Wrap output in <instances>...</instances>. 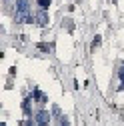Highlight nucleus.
<instances>
[{
	"mask_svg": "<svg viewBox=\"0 0 124 126\" xmlns=\"http://www.w3.org/2000/svg\"><path fill=\"white\" fill-rule=\"evenodd\" d=\"M38 48H40V50H44V52H48V46H46V44H38Z\"/></svg>",
	"mask_w": 124,
	"mask_h": 126,
	"instance_id": "9",
	"label": "nucleus"
},
{
	"mask_svg": "<svg viewBox=\"0 0 124 126\" xmlns=\"http://www.w3.org/2000/svg\"><path fill=\"white\" fill-rule=\"evenodd\" d=\"M38 4H40V8H42V10H46V8L50 6V0H38Z\"/></svg>",
	"mask_w": 124,
	"mask_h": 126,
	"instance_id": "5",
	"label": "nucleus"
},
{
	"mask_svg": "<svg viewBox=\"0 0 124 126\" xmlns=\"http://www.w3.org/2000/svg\"><path fill=\"white\" fill-rule=\"evenodd\" d=\"M48 122H50V114L46 112V110L36 112V124H38V126H48Z\"/></svg>",
	"mask_w": 124,
	"mask_h": 126,
	"instance_id": "2",
	"label": "nucleus"
},
{
	"mask_svg": "<svg viewBox=\"0 0 124 126\" xmlns=\"http://www.w3.org/2000/svg\"><path fill=\"white\" fill-rule=\"evenodd\" d=\"M16 20L18 22H32V8L28 0H16Z\"/></svg>",
	"mask_w": 124,
	"mask_h": 126,
	"instance_id": "1",
	"label": "nucleus"
},
{
	"mask_svg": "<svg viewBox=\"0 0 124 126\" xmlns=\"http://www.w3.org/2000/svg\"><path fill=\"white\" fill-rule=\"evenodd\" d=\"M112 2H116V0H112Z\"/></svg>",
	"mask_w": 124,
	"mask_h": 126,
	"instance_id": "10",
	"label": "nucleus"
},
{
	"mask_svg": "<svg viewBox=\"0 0 124 126\" xmlns=\"http://www.w3.org/2000/svg\"><path fill=\"white\" fill-rule=\"evenodd\" d=\"M46 20H48V18H46V14L40 12V14H38V22H40V24H46Z\"/></svg>",
	"mask_w": 124,
	"mask_h": 126,
	"instance_id": "7",
	"label": "nucleus"
},
{
	"mask_svg": "<svg viewBox=\"0 0 124 126\" xmlns=\"http://www.w3.org/2000/svg\"><path fill=\"white\" fill-rule=\"evenodd\" d=\"M100 42H102V38H100V36H94V40H92V50H94Z\"/></svg>",
	"mask_w": 124,
	"mask_h": 126,
	"instance_id": "6",
	"label": "nucleus"
},
{
	"mask_svg": "<svg viewBox=\"0 0 124 126\" xmlns=\"http://www.w3.org/2000/svg\"><path fill=\"white\" fill-rule=\"evenodd\" d=\"M22 108H24V112H26V114L30 112V100H28V98L24 100V104H22Z\"/></svg>",
	"mask_w": 124,
	"mask_h": 126,
	"instance_id": "8",
	"label": "nucleus"
},
{
	"mask_svg": "<svg viewBox=\"0 0 124 126\" xmlns=\"http://www.w3.org/2000/svg\"><path fill=\"white\" fill-rule=\"evenodd\" d=\"M34 98H36V100H40V102H46V98H44V94H42L40 90H34Z\"/></svg>",
	"mask_w": 124,
	"mask_h": 126,
	"instance_id": "4",
	"label": "nucleus"
},
{
	"mask_svg": "<svg viewBox=\"0 0 124 126\" xmlns=\"http://www.w3.org/2000/svg\"><path fill=\"white\" fill-rule=\"evenodd\" d=\"M118 78H120V90H124V64H122V68H120V72H118Z\"/></svg>",
	"mask_w": 124,
	"mask_h": 126,
	"instance_id": "3",
	"label": "nucleus"
}]
</instances>
